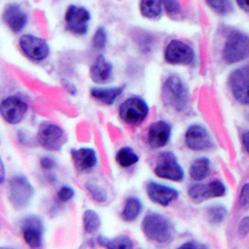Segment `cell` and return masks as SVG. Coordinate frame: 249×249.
Masks as SVG:
<instances>
[{
	"label": "cell",
	"instance_id": "cell-1",
	"mask_svg": "<svg viewBox=\"0 0 249 249\" xmlns=\"http://www.w3.org/2000/svg\"><path fill=\"white\" fill-rule=\"evenodd\" d=\"M162 101L167 107L183 112L191 102L190 90L178 75H170L162 85Z\"/></svg>",
	"mask_w": 249,
	"mask_h": 249
},
{
	"label": "cell",
	"instance_id": "cell-2",
	"mask_svg": "<svg viewBox=\"0 0 249 249\" xmlns=\"http://www.w3.org/2000/svg\"><path fill=\"white\" fill-rule=\"evenodd\" d=\"M142 231L148 241L157 244H167L175 237V227L167 217L161 213L150 212L142 221Z\"/></svg>",
	"mask_w": 249,
	"mask_h": 249
},
{
	"label": "cell",
	"instance_id": "cell-3",
	"mask_svg": "<svg viewBox=\"0 0 249 249\" xmlns=\"http://www.w3.org/2000/svg\"><path fill=\"white\" fill-rule=\"evenodd\" d=\"M222 57L230 65L244 61L249 57V35L239 30L232 29L227 34Z\"/></svg>",
	"mask_w": 249,
	"mask_h": 249
},
{
	"label": "cell",
	"instance_id": "cell-4",
	"mask_svg": "<svg viewBox=\"0 0 249 249\" xmlns=\"http://www.w3.org/2000/svg\"><path fill=\"white\" fill-rule=\"evenodd\" d=\"M34 195V187L25 176L17 175L9 181L8 198L10 204L17 210L25 208Z\"/></svg>",
	"mask_w": 249,
	"mask_h": 249
},
{
	"label": "cell",
	"instance_id": "cell-5",
	"mask_svg": "<svg viewBox=\"0 0 249 249\" xmlns=\"http://www.w3.org/2000/svg\"><path fill=\"white\" fill-rule=\"evenodd\" d=\"M36 139L40 146L50 152H57L68 142L65 131L53 122H44L40 124Z\"/></svg>",
	"mask_w": 249,
	"mask_h": 249
},
{
	"label": "cell",
	"instance_id": "cell-6",
	"mask_svg": "<svg viewBox=\"0 0 249 249\" xmlns=\"http://www.w3.org/2000/svg\"><path fill=\"white\" fill-rule=\"evenodd\" d=\"M150 106L143 99L133 96L124 101L120 106V119L128 126H139L147 119Z\"/></svg>",
	"mask_w": 249,
	"mask_h": 249
},
{
	"label": "cell",
	"instance_id": "cell-7",
	"mask_svg": "<svg viewBox=\"0 0 249 249\" xmlns=\"http://www.w3.org/2000/svg\"><path fill=\"white\" fill-rule=\"evenodd\" d=\"M155 175L160 178L172 182H181L184 178V170L172 152H162L157 159Z\"/></svg>",
	"mask_w": 249,
	"mask_h": 249
},
{
	"label": "cell",
	"instance_id": "cell-8",
	"mask_svg": "<svg viewBox=\"0 0 249 249\" xmlns=\"http://www.w3.org/2000/svg\"><path fill=\"white\" fill-rule=\"evenodd\" d=\"M91 21V13L84 6L71 4L65 12V28L71 34L86 35L89 31V24Z\"/></svg>",
	"mask_w": 249,
	"mask_h": 249
},
{
	"label": "cell",
	"instance_id": "cell-9",
	"mask_svg": "<svg viewBox=\"0 0 249 249\" xmlns=\"http://www.w3.org/2000/svg\"><path fill=\"white\" fill-rule=\"evenodd\" d=\"M19 46L23 51V54L31 61H44L50 55V46H49L48 41L43 37L35 36V35H23L19 40Z\"/></svg>",
	"mask_w": 249,
	"mask_h": 249
},
{
	"label": "cell",
	"instance_id": "cell-10",
	"mask_svg": "<svg viewBox=\"0 0 249 249\" xmlns=\"http://www.w3.org/2000/svg\"><path fill=\"white\" fill-rule=\"evenodd\" d=\"M232 96L242 105H249V65L232 71L228 79Z\"/></svg>",
	"mask_w": 249,
	"mask_h": 249
},
{
	"label": "cell",
	"instance_id": "cell-11",
	"mask_svg": "<svg viewBox=\"0 0 249 249\" xmlns=\"http://www.w3.org/2000/svg\"><path fill=\"white\" fill-rule=\"evenodd\" d=\"M195 59L196 53L192 46L181 40H171L164 49V60L171 65H191Z\"/></svg>",
	"mask_w": 249,
	"mask_h": 249
},
{
	"label": "cell",
	"instance_id": "cell-12",
	"mask_svg": "<svg viewBox=\"0 0 249 249\" xmlns=\"http://www.w3.org/2000/svg\"><path fill=\"white\" fill-rule=\"evenodd\" d=\"M44 222L39 215H29L21 223V234L24 242L30 248H41L44 243Z\"/></svg>",
	"mask_w": 249,
	"mask_h": 249
},
{
	"label": "cell",
	"instance_id": "cell-13",
	"mask_svg": "<svg viewBox=\"0 0 249 249\" xmlns=\"http://www.w3.org/2000/svg\"><path fill=\"white\" fill-rule=\"evenodd\" d=\"M184 143L190 150L196 151V152L208 151L213 147V141L210 132L199 124H195L187 128L184 133Z\"/></svg>",
	"mask_w": 249,
	"mask_h": 249
},
{
	"label": "cell",
	"instance_id": "cell-14",
	"mask_svg": "<svg viewBox=\"0 0 249 249\" xmlns=\"http://www.w3.org/2000/svg\"><path fill=\"white\" fill-rule=\"evenodd\" d=\"M227 192L226 184L221 181H212L206 184H193L188 190V196L195 203H202L211 198L224 197Z\"/></svg>",
	"mask_w": 249,
	"mask_h": 249
},
{
	"label": "cell",
	"instance_id": "cell-15",
	"mask_svg": "<svg viewBox=\"0 0 249 249\" xmlns=\"http://www.w3.org/2000/svg\"><path fill=\"white\" fill-rule=\"evenodd\" d=\"M29 106L23 99L18 96H9L3 100L0 105V113L3 119L10 124H18L26 116Z\"/></svg>",
	"mask_w": 249,
	"mask_h": 249
},
{
	"label": "cell",
	"instance_id": "cell-16",
	"mask_svg": "<svg viewBox=\"0 0 249 249\" xmlns=\"http://www.w3.org/2000/svg\"><path fill=\"white\" fill-rule=\"evenodd\" d=\"M3 21L13 33L19 34L28 25V13L24 10L20 4L9 3L3 12Z\"/></svg>",
	"mask_w": 249,
	"mask_h": 249
},
{
	"label": "cell",
	"instance_id": "cell-17",
	"mask_svg": "<svg viewBox=\"0 0 249 249\" xmlns=\"http://www.w3.org/2000/svg\"><path fill=\"white\" fill-rule=\"evenodd\" d=\"M146 193L150 201L162 207L170 206L179 196L178 191L175 190L173 187L164 186L157 182H148L146 186Z\"/></svg>",
	"mask_w": 249,
	"mask_h": 249
},
{
	"label": "cell",
	"instance_id": "cell-18",
	"mask_svg": "<svg viewBox=\"0 0 249 249\" xmlns=\"http://www.w3.org/2000/svg\"><path fill=\"white\" fill-rule=\"evenodd\" d=\"M172 135V126L166 121H156L147 131L148 146L153 150L162 148L170 142Z\"/></svg>",
	"mask_w": 249,
	"mask_h": 249
},
{
	"label": "cell",
	"instance_id": "cell-19",
	"mask_svg": "<svg viewBox=\"0 0 249 249\" xmlns=\"http://www.w3.org/2000/svg\"><path fill=\"white\" fill-rule=\"evenodd\" d=\"M71 157L75 167L82 172L93 170L97 166V153L93 148L81 147L77 150H71Z\"/></svg>",
	"mask_w": 249,
	"mask_h": 249
},
{
	"label": "cell",
	"instance_id": "cell-20",
	"mask_svg": "<svg viewBox=\"0 0 249 249\" xmlns=\"http://www.w3.org/2000/svg\"><path fill=\"white\" fill-rule=\"evenodd\" d=\"M113 76V66L111 62L104 57V55L97 56L90 68V77L96 84H107Z\"/></svg>",
	"mask_w": 249,
	"mask_h": 249
},
{
	"label": "cell",
	"instance_id": "cell-21",
	"mask_svg": "<svg viewBox=\"0 0 249 249\" xmlns=\"http://www.w3.org/2000/svg\"><path fill=\"white\" fill-rule=\"evenodd\" d=\"M124 92V86H116V88H102V86H95L90 90L91 96L96 101L101 102L104 105H113L115 101L119 99Z\"/></svg>",
	"mask_w": 249,
	"mask_h": 249
},
{
	"label": "cell",
	"instance_id": "cell-22",
	"mask_svg": "<svg viewBox=\"0 0 249 249\" xmlns=\"http://www.w3.org/2000/svg\"><path fill=\"white\" fill-rule=\"evenodd\" d=\"M211 173V161L207 157H198L192 162L190 167V177L196 182L206 179Z\"/></svg>",
	"mask_w": 249,
	"mask_h": 249
},
{
	"label": "cell",
	"instance_id": "cell-23",
	"mask_svg": "<svg viewBox=\"0 0 249 249\" xmlns=\"http://www.w3.org/2000/svg\"><path fill=\"white\" fill-rule=\"evenodd\" d=\"M143 210V204L141 199L137 197H128L124 202V210L121 212V217L124 222L136 221Z\"/></svg>",
	"mask_w": 249,
	"mask_h": 249
},
{
	"label": "cell",
	"instance_id": "cell-24",
	"mask_svg": "<svg viewBox=\"0 0 249 249\" xmlns=\"http://www.w3.org/2000/svg\"><path fill=\"white\" fill-rule=\"evenodd\" d=\"M163 0H141L140 13L146 19H159L163 13Z\"/></svg>",
	"mask_w": 249,
	"mask_h": 249
},
{
	"label": "cell",
	"instance_id": "cell-25",
	"mask_svg": "<svg viewBox=\"0 0 249 249\" xmlns=\"http://www.w3.org/2000/svg\"><path fill=\"white\" fill-rule=\"evenodd\" d=\"M100 246L110 249H130L133 247V242L128 235H117V237L108 239V238L100 235L97 238Z\"/></svg>",
	"mask_w": 249,
	"mask_h": 249
},
{
	"label": "cell",
	"instance_id": "cell-26",
	"mask_svg": "<svg viewBox=\"0 0 249 249\" xmlns=\"http://www.w3.org/2000/svg\"><path fill=\"white\" fill-rule=\"evenodd\" d=\"M82 223H84V230L88 234H97L101 228V218L96 211L88 210L84 213Z\"/></svg>",
	"mask_w": 249,
	"mask_h": 249
},
{
	"label": "cell",
	"instance_id": "cell-27",
	"mask_svg": "<svg viewBox=\"0 0 249 249\" xmlns=\"http://www.w3.org/2000/svg\"><path fill=\"white\" fill-rule=\"evenodd\" d=\"M116 162L120 167L128 168L132 167L133 164H136L140 161V157L131 147H122L117 151L116 153Z\"/></svg>",
	"mask_w": 249,
	"mask_h": 249
},
{
	"label": "cell",
	"instance_id": "cell-28",
	"mask_svg": "<svg viewBox=\"0 0 249 249\" xmlns=\"http://www.w3.org/2000/svg\"><path fill=\"white\" fill-rule=\"evenodd\" d=\"M227 214H228V210L223 204H213V206L206 208L207 221L213 224V226L221 224L226 219Z\"/></svg>",
	"mask_w": 249,
	"mask_h": 249
},
{
	"label": "cell",
	"instance_id": "cell-29",
	"mask_svg": "<svg viewBox=\"0 0 249 249\" xmlns=\"http://www.w3.org/2000/svg\"><path fill=\"white\" fill-rule=\"evenodd\" d=\"M207 6L217 15L226 17L234 12V5L232 0H204Z\"/></svg>",
	"mask_w": 249,
	"mask_h": 249
},
{
	"label": "cell",
	"instance_id": "cell-30",
	"mask_svg": "<svg viewBox=\"0 0 249 249\" xmlns=\"http://www.w3.org/2000/svg\"><path fill=\"white\" fill-rule=\"evenodd\" d=\"M85 187L86 190H88V192L90 193V196L95 199V201L99 202V203H105V202H107V191H106L101 184L97 183L96 181L89 179V181H86Z\"/></svg>",
	"mask_w": 249,
	"mask_h": 249
},
{
	"label": "cell",
	"instance_id": "cell-31",
	"mask_svg": "<svg viewBox=\"0 0 249 249\" xmlns=\"http://www.w3.org/2000/svg\"><path fill=\"white\" fill-rule=\"evenodd\" d=\"M106 44H107V31L104 26H100L93 34L92 46L96 50H104L106 48Z\"/></svg>",
	"mask_w": 249,
	"mask_h": 249
},
{
	"label": "cell",
	"instance_id": "cell-32",
	"mask_svg": "<svg viewBox=\"0 0 249 249\" xmlns=\"http://www.w3.org/2000/svg\"><path fill=\"white\" fill-rule=\"evenodd\" d=\"M75 197V191L72 187L70 186H62L59 191H57V199L62 203L71 201Z\"/></svg>",
	"mask_w": 249,
	"mask_h": 249
},
{
	"label": "cell",
	"instance_id": "cell-33",
	"mask_svg": "<svg viewBox=\"0 0 249 249\" xmlns=\"http://www.w3.org/2000/svg\"><path fill=\"white\" fill-rule=\"evenodd\" d=\"M238 204L243 210H248L249 208V182L243 184V187H242L239 197H238Z\"/></svg>",
	"mask_w": 249,
	"mask_h": 249
},
{
	"label": "cell",
	"instance_id": "cell-34",
	"mask_svg": "<svg viewBox=\"0 0 249 249\" xmlns=\"http://www.w3.org/2000/svg\"><path fill=\"white\" fill-rule=\"evenodd\" d=\"M163 8L168 15H177L181 12V4L178 0H163Z\"/></svg>",
	"mask_w": 249,
	"mask_h": 249
},
{
	"label": "cell",
	"instance_id": "cell-35",
	"mask_svg": "<svg viewBox=\"0 0 249 249\" xmlns=\"http://www.w3.org/2000/svg\"><path fill=\"white\" fill-rule=\"evenodd\" d=\"M238 234L241 237H246L249 234V215L242 218L238 224Z\"/></svg>",
	"mask_w": 249,
	"mask_h": 249
},
{
	"label": "cell",
	"instance_id": "cell-36",
	"mask_svg": "<svg viewBox=\"0 0 249 249\" xmlns=\"http://www.w3.org/2000/svg\"><path fill=\"white\" fill-rule=\"evenodd\" d=\"M40 166H41V168H43V170L51 171L53 168H55V166H56V162L54 161V159H51V157L46 156V157H43V159L40 160Z\"/></svg>",
	"mask_w": 249,
	"mask_h": 249
},
{
	"label": "cell",
	"instance_id": "cell-37",
	"mask_svg": "<svg viewBox=\"0 0 249 249\" xmlns=\"http://www.w3.org/2000/svg\"><path fill=\"white\" fill-rule=\"evenodd\" d=\"M181 249H207L208 246L203 243H199V242H195V241H191V242H186V243L182 244L179 247Z\"/></svg>",
	"mask_w": 249,
	"mask_h": 249
},
{
	"label": "cell",
	"instance_id": "cell-38",
	"mask_svg": "<svg viewBox=\"0 0 249 249\" xmlns=\"http://www.w3.org/2000/svg\"><path fill=\"white\" fill-rule=\"evenodd\" d=\"M242 144H243V148L247 152V155L249 156V131H246L242 135Z\"/></svg>",
	"mask_w": 249,
	"mask_h": 249
},
{
	"label": "cell",
	"instance_id": "cell-39",
	"mask_svg": "<svg viewBox=\"0 0 249 249\" xmlns=\"http://www.w3.org/2000/svg\"><path fill=\"white\" fill-rule=\"evenodd\" d=\"M235 3L243 12L248 13L249 14V0H235Z\"/></svg>",
	"mask_w": 249,
	"mask_h": 249
},
{
	"label": "cell",
	"instance_id": "cell-40",
	"mask_svg": "<svg viewBox=\"0 0 249 249\" xmlns=\"http://www.w3.org/2000/svg\"><path fill=\"white\" fill-rule=\"evenodd\" d=\"M65 84H66V88H68V90L69 91H70V89L71 88H72V84H69V82H65ZM75 93H76V91H75V90H72V95H75Z\"/></svg>",
	"mask_w": 249,
	"mask_h": 249
},
{
	"label": "cell",
	"instance_id": "cell-41",
	"mask_svg": "<svg viewBox=\"0 0 249 249\" xmlns=\"http://www.w3.org/2000/svg\"><path fill=\"white\" fill-rule=\"evenodd\" d=\"M247 120H248V121H249V113H248V116H247Z\"/></svg>",
	"mask_w": 249,
	"mask_h": 249
}]
</instances>
